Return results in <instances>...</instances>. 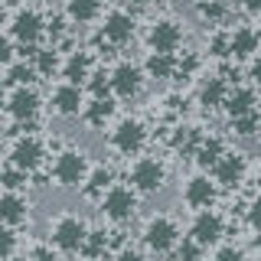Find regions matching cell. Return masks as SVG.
Masks as SVG:
<instances>
[{"mask_svg":"<svg viewBox=\"0 0 261 261\" xmlns=\"http://www.w3.org/2000/svg\"><path fill=\"white\" fill-rule=\"evenodd\" d=\"M216 4H228V0H216Z\"/></svg>","mask_w":261,"mask_h":261,"instance_id":"obj_44","label":"cell"},{"mask_svg":"<svg viewBox=\"0 0 261 261\" xmlns=\"http://www.w3.org/2000/svg\"><path fill=\"white\" fill-rule=\"evenodd\" d=\"M212 261H248V258H245V251L239 245H219V248L212 251Z\"/></svg>","mask_w":261,"mask_h":261,"instance_id":"obj_33","label":"cell"},{"mask_svg":"<svg viewBox=\"0 0 261 261\" xmlns=\"http://www.w3.org/2000/svg\"><path fill=\"white\" fill-rule=\"evenodd\" d=\"M258 130H261V114H258V111H248V114L232 118V134H239V137H255Z\"/></svg>","mask_w":261,"mask_h":261,"instance_id":"obj_27","label":"cell"},{"mask_svg":"<svg viewBox=\"0 0 261 261\" xmlns=\"http://www.w3.org/2000/svg\"><path fill=\"white\" fill-rule=\"evenodd\" d=\"M108 141H111V147L118 153L134 157V153H141L144 144H147V127L137 118H121L118 124L111 127V137H108Z\"/></svg>","mask_w":261,"mask_h":261,"instance_id":"obj_6","label":"cell"},{"mask_svg":"<svg viewBox=\"0 0 261 261\" xmlns=\"http://www.w3.org/2000/svg\"><path fill=\"white\" fill-rule=\"evenodd\" d=\"M248 79L255 82V88H261V53L251 56V65H248Z\"/></svg>","mask_w":261,"mask_h":261,"instance_id":"obj_36","label":"cell"},{"mask_svg":"<svg viewBox=\"0 0 261 261\" xmlns=\"http://www.w3.org/2000/svg\"><path fill=\"white\" fill-rule=\"evenodd\" d=\"M245 170H248V160L239 150H225V157L212 167V179L219 186H239L245 179Z\"/></svg>","mask_w":261,"mask_h":261,"instance_id":"obj_15","label":"cell"},{"mask_svg":"<svg viewBox=\"0 0 261 261\" xmlns=\"http://www.w3.org/2000/svg\"><path fill=\"white\" fill-rule=\"evenodd\" d=\"M216 179H209V176H202V173H196L186 179V186H183V202L190 209H212V202H216Z\"/></svg>","mask_w":261,"mask_h":261,"instance_id":"obj_13","label":"cell"},{"mask_svg":"<svg viewBox=\"0 0 261 261\" xmlns=\"http://www.w3.org/2000/svg\"><path fill=\"white\" fill-rule=\"evenodd\" d=\"M30 173H23V170H16L13 163H7L4 167V190H20L23 183H27Z\"/></svg>","mask_w":261,"mask_h":261,"instance_id":"obj_32","label":"cell"},{"mask_svg":"<svg viewBox=\"0 0 261 261\" xmlns=\"http://www.w3.org/2000/svg\"><path fill=\"white\" fill-rule=\"evenodd\" d=\"M111 114H114L111 98H92V101L85 105V111H82V121H85L88 127H105L111 121Z\"/></svg>","mask_w":261,"mask_h":261,"instance_id":"obj_23","label":"cell"},{"mask_svg":"<svg viewBox=\"0 0 261 261\" xmlns=\"http://www.w3.org/2000/svg\"><path fill=\"white\" fill-rule=\"evenodd\" d=\"M43 157H46V147L39 141L36 134H20L16 141L10 144V160L16 170H23V173H33L36 167H43Z\"/></svg>","mask_w":261,"mask_h":261,"instance_id":"obj_7","label":"cell"},{"mask_svg":"<svg viewBox=\"0 0 261 261\" xmlns=\"http://www.w3.org/2000/svg\"><path fill=\"white\" fill-rule=\"evenodd\" d=\"M43 27H46V20L36 10H20L13 16V23H10V39H16L23 49H27V46L33 49L36 39L43 36Z\"/></svg>","mask_w":261,"mask_h":261,"instance_id":"obj_12","label":"cell"},{"mask_svg":"<svg viewBox=\"0 0 261 261\" xmlns=\"http://www.w3.org/2000/svg\"><path fill=\"white\" fill-rule=\"evenodd\" d=\"M141 239L147 245V251H153V255H167V251H173L179 242H183V232H179V225H176V219H170V216H150L144 222V232H141Z\"/></svg>","mask_w":261,"mask_h":261,"instance_id":"obj_2","label":"cell"},{"mask_svg":"<svg viewBox=\"0 0 261 261\" xmlns=\"http://www.w3.org/2000/svg\"><path fill=\"white\" fill-rule=\"evenodd\" d=\"M225 111H228V118H239V114L258 111V95H255V88H235V92H228Z\"/></svg>","mask_w":261,"mask_h":261,"instance_id":"obj_24","label":"cell"},{"mask_svg":"<svg viewBox=\"0 0 261 261\" xmlns=\"http://www.w3.org/2000/svg\"><path fill=\"white\" fill-rule=\"evenodd\" d=\"M88 232H92V228L85 225V219H79L75 212H62V216H56L53 225H49V245H53L56 251H62V255L85 251Z\"/></svg>","mask_w":261,"mask_h":261,"instance_id":"obj_1","label":"cell"},{"mask_svg":"<svg viewBox=\"0 0 261 261\" xmlns=\"http://www.w3.org/2000/svg\"><path fill=\"white\" fill-rule=\"evenodd\" d=\"M0 219H4V225H23L30 219V199L23 196L20 190H4V199H0Z\"/></svg>","mask_w":261,"mask_h":261,"instance_id":"obj_17","label":"cell"},{"mask_svg":"<svg viewBox=\"0 0 261 261\" xmlns=\"http://www.w3.org/2000/svg\"><path fill=\"white\" fill-rule=\"evenodd\" d=\"M101 36L108 39L111 46H124L130 36H134V16L124 10H111L101 23Z\"/></svg>","mask_w":261,"mask_h":261,"instance_id":"obj_16","label":"cell"},{"mask_svg":"<svg viewBox=\"0 0 261 261\" xmlns=\"http://www.w3.org/2000/svg\"><path fill=\"white\" fill-rule=\"evenodd\" d=\"M114 261H147V258H144V251H137V248H121L118 255H114Z\"/></svg>","mask_w":261,"mask_h":261,"instance_id":"obj_37","label":"cell"},{"mask_svg":"<svg viewBox=\"0 0 261 261\" xmlns=\"http://www.w3.org/2000/svg\"><path fill=\"white\" fill-rule=\"evenodd\" d=\"M101 10V0H65V13L72 23H88Z\"/></svg>","mask_w":261,"mask_h":261,"instance_id":"obj_26","label":"cell"},{"mask_svg":"<svg viewBox=\"0 0 261 261\" xmlns=\"http://www.w3.org/2000/svg\"><path fill=\"white\" fill-rule=\"evenodd\" d=\"M245 219H248L251 228H261V196H258V199H251V206H248V212H245Z\"/></svg>","mask_w":261,"mask_h":261,"instance_id":"obj_35","label":"cell"},{"mask_svg":"<svg viewBox=\"0 0 261 261\" xmlns=\"http://www.w3.org/2000/svg\"><path fill=\"white\" fill-rule=\"evenodd\" d=\"M7 261H33V255H13V258H7Z\"/></svg>","mask_w":261,"mask_h":261,"instance_id":"obj_41","label":"cell"},{"mask_svg":"<svg viewBox=\"0 0 261 261\" xmlns=\"http://www.w3.org/2000/svg\"><path fill=\"white\" fill-rule=\"evenodd\" d=\"M59 69V53L56 49H39L36 53V72L39 75H53Z\"/></svg>","mask_w":261,"mask_h":261,"instance_id":"obj_31","label":"cell"},{"mask_svg":"<svg viewBox=\"0 0 261 261\" xmlns=\"http://www.w3.org/2000/svg\"><path fill=\"white\" fill-rule=\"evenodd\" d=\"M33 75H36V65H27V62H10V65H7V85H10V88L30 85Z\"/></svg>","mask_w":261,"mask_h":261,"instance_id":"obj_28","label":"cell"},{"mask_svg":"<svg viewBox=\"0 0 261 261\" xmlns=\"http://www.w3.org/2000/svg\"><path fill=\"white\" fill-rule=\"evenodd\" d=\"M33 261H59V258H56V251H53V248H46V245H39V248L33 251Z\"/></svg>","mask_w":261,"mask_h":261,"instance_id":"obj_38","label":"cell"},{"mask_svg":"<svg viewBox=\"0 0 261 261\" xmlns=\"http://www.w3.org/2000/svg\"><path fill=\"white\" fill-rule=\"evenodd\" d=\"M88 176V160L82 150H62L56 153L53 163V179L62 186V190H72V186H82Z\"/></svg>","mask_w":261,"mask_h":261,"instance_id":"obj_4","label":"cell"},{"mask_svg":"<svg viewBox=\"0 0 261 261\" xmlns=\"http://www.w3.org/2000/svg\"><path fill=\"white\" fill-rule=\"evenodd\" d=\"M173 72H176V59L170 53H150L144 59V75L147 79L167 82V79H173Z\"/></svg>","mask_w":261,"mask_h":261,"instance_id":"obj_22","label":"cell"},{"mask_svg":"<svg viewBox=\"0 0 261 261\" xmlns=\"http://www.w3.org/2000/svg\"><path fill=\"white\" fill-rule=\"evenodd\" d=\"M124 4H127V7H147L150 0H124Z\"/></svg>","mask_w":261,"mask_h":261,"instance_id":"obj_40","label":"cell"},{"mask_svg":"<svg viewBox=\"0 0 261 261\" xmlns=\"http://www.w3.org/2000/svg\"><path fill=\"white\" fill-rule=\"evenodd\" d=\"M144 85V69H137L134 62H118L111 69V92L118 98H134Z\"/></svg>","mask_w":261,"mask_h":261,"instance_id":"obj_14","label":"cell"},{"mask_svg":"<svg viewBox=\"0 0 261 261\" xmlns=\"http://www.w3.org/2000/svg\"><path fill=\"white\" fill-rule=\"evenodd\" d=\"M179 43H183V27L176 20H157L150 23V33H147V46L150 53H170L173 56Z\"/></svg>","mask_w":261,"mask_h":261,"instance_id":"obj_10","label":"cell"},{"mask_svg":"<svg viewBox=\"0 0 261 261\" xmlns=\"http://www.w3.org/2000/svg\"><path fill=\"white\" fill-rule=\"evenodd\" d=\"M82 186H85V196H88V199H101V196L114 186V173H111V167H105V163L92 167Z\"/></svg>","mask_w":261,"mask_h":261,"instance_id":"obj_21","label":"cell"},{"mask_svg":"<svg viewBox=\"0 0 261 261\" xmlns=\"http://www.w3.org/2000/svg\"><path fill=\"white\" fill-rule=\"evenodd\" d=\"M98 206H101V216L108 219V222H114V225L130 222V219L137 216V190L134 186H118L114 183L111 190L98 199Z\"/></svg>","mask_w":261,"mask_h":261,"instance_id":"obj_3","label":"cell"},{"mask_svg":"<svg viewBox=\"0 0 261 261\" xmlns=\"http://www.w3.org/2000/svg\"><path fill=\"white\" fill-rule=\"evenodd\" d=\"M127 179L141 196H150V193L163 190V183H167V167H163L160 160H153V157H141L127 170Z\"/></svg>","mask_w":261,"mask_h":261,"instance_id":"obj_5","label":"cell"},{"mask_svg":"<svg viewBox=\"0 0 261 261\" xmlns=\"http://www.w3.org/2000/svg\"><path fill=\"white\" fill-rule=\"evenodd\" d=\"M39 92L33 85H16L7 92V114H10L13 121H20V124H27L39 114Z\"/></svg>","mask_w":261,"mask_h":261,"instance_id":"obj_9","label":"cell"},{"mask_svg":"<svg viewBox=\"0 0 261 261\" xmlns=\"http://www.w3.org/2000/svg\"><path fill=\"white\" fill-rule=\"evenodd\" d=\"M222 235H225V219H222V212H216V209H199V212L193 216V222H190V239L199 242L202 248L219 245V242H222Z\"/></svg>","mask_w":261,"mask_h":261,"instance_id":"obj_8","label":"cell"},{"mask_svg":"<svg viewBox=\"0 0 261 261\" xmlns=\"http://www.w3.org/2000/svg\"><path fill=\"white\" fill-rule=\"evenodd\" d=\"M228 101V85L222 75H206L199 85V105L202 108H222Z\"/></svg>","mask_w":261,"mask_h":261,"instance_id":"obj_19","label":"cell"},{"mask_svg":"<svg viewBox=\"0 0 261 261\" xmlns=\"http://www.w3.org/2000/svg\"><path fill=\"white\" fill-rule=\"evenodd\" d=\"M85 255L92 258V261H98V258H105V255H108V239H105V232H101V228H92V232H88Z\"/></svg>","mask_w":261,"mask_h":261,"instance_id":"obj_30","label":"cell"},{"mask_svg":"<svg viewBox=\"0 0 261 261\" xmlns=\"http://www.w3.org/2000/svg\"><path fill=\"white\" fill-rule=\"evenodd\" d=\"M92 75H95V65H92V56H88V53H72L69 59L62 62V79L65 82L82 85V82H88Z\"/></svg>","mask_w":261,"mask_h":261,"instance_id":"obj_20","label":"cell"},{"mask_svg":"<svg viewBox=\"0 0 261 261\" xmlns=\"http://www.w3.org/2000/svg\"><path fill=\"white\" fill-rule=\"evenodd\" d=\"M258 190H261V170H258Z\"/></svg>","mask_w":261,"mask_h":261,"instance_id":"obj_42","label":"cell"},{"mask_svg":"<svg viewBox=\"0 0 261 261\" xmlns=\"http://www.w3.org/2000/svg\"><path fill=\"white\" fill-rule=\"evenodd\" d=\"M255 30H258V36H261V23H258V27H255Z\"/></svg>","mask_w":261,"mask_h":261,"instance_id":"obj_43","label":"cell"},{"mask_svg":"<svg viewBox=\"0 0 261 261\" xmlns=\"http://www.w3.org/2000/svg\"><path fill=\"white\" fill-rule=\"evenodd\" d=\"M222 157H225V144L219 141V137H202V141L196 144V163H199V167H216Z\"/></svg>","mask_w":261,"mask_h":261,"instance_id":"obj_25","label":"cell"},{"mask_svg":"<svg viewBox=\"0 0 261 261\" xmlns=\"http://www.w3.org/2000/svg\"><path fill=\"white\" fill-rule=\"evenodd\" d=\"M13 255H16V228L7 225V228H4V261L13 258Z\"/></svg>","mask_w":261,"mask_h":261,"instance_id":"obj_34","label":"cell"},{"mask_svg":"<svg viewBox=\"0 0 261 261\" xmlns=\"http://www.w3.org/2000/svg\"><path fill=\"white\" fill-rule=\"evenodd\" d=\"M173 258H176V261H202V258H206V248L186 235V239L173 248Z\"/></svg>","mask_w":261,"mask_h":261,"instance_id":"obj_29","label":"cell"},{"mask_svg":"<svg viewBox=\"0 0 261 261\" xmlns=\"http://www.w3.org/2000/svg\"><path fill=\"white\" fill-rule=\"evenodd\" d=\"M242 7L248 13H261V0H242Z\"/></svg>","mask_w":261,"mask_h":261,"instance_id":"obj_39","label":"cell"},{"mask_svg":"<svg viewBox=\"0 0 261 261\" xmlns=\"http://www.w3.org/2000/svg\"><path fill=\"white\" fill-rule=\"evenodd\" d=\"M36 4H46V0H36Z\"/></svg>","mask_w":261,"mask_h":261,"instance_id":"obj_45","label":"cell"},{"mask_svg":"<svg viewBox=\"0 0 261 261\" xmlns=\"http://www.w3.org/2000/svg\"><path fill=\"white\" fill-rule=\"evenodd\" d=\"M53 111L59 114V118H75V114L85 111V98H82V85L75 82H59V85L53 88Z\"/></svg>","mask_w":261,"mask_h":261,"instance_id":"obj_11","label":"cell"},{"mask_svg":"<svg viewBox=\"0 0 261 261\" xmlns=\"http://www.w3.org/2000/svg\"><path fill=\"white\" fill-rule=\"evenodd\" d=\"M258 30L255 27H235L228 33V56H235V59H248V56L258 53Z\"/></svg>","mask_w":261,"mask_h":261,"instance_id":"obj_18","label":"cell"}]
</instances>
